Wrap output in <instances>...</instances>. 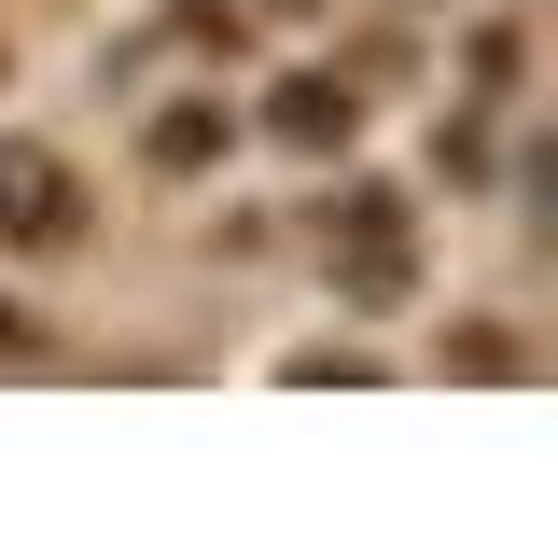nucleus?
Returning <instances> with one entry per match:
<instances>
[{
    "mask_svg": "<svg viewBox=\"0 0 558 544\" xmlns=\"http://www.w3.org/2000/svg\"><path fill=\"white\" fill-rule=\"evenodd\" d=\"M140 154H154L168 182H182V168H209V154H223V98H182V112H154V126H140Z\"/></svg>",
    "mask_w": 558,
    "mask_h": 544,
    "instance_id": "20e7f679",
    "label": "nucleus"
},
{
    "mask_svg": "<svg viewBox=\"0 0 558 544\" xmlns=\"http://www.w3.org/2000/svg\"><path fill=\"white\" fill-rule=\"evenodd\" d=\"M336 293L349 307H405L418 293V223H405L391 182H349L336 196Z\"/></svg>",
    "mask_w": 558,
    "mask_h": 544,
    "instance_id": "f257e3e1",
    "label": "nucleus"
},
{
    "mask_svg": "<svg viewBox=\"0 0 558 544\" xmlns=\"http://www.w3.org/2000/svg\"><path fill=\"white\" fill-rule=\"evenodd\" d=\"M279 140H293V154H336L349 126H363V98H349L336 70H293V84H279V112H266Z\"/></svg>",
    "mask_w": 558,
    "mask_h": 544,
    "instance_id": "7ed1b4c3",
    "label": "nucleus"
},
{
    "mask_svg": "<svg viewBox=\"0 0 558 544\" xmlns=\"http://www.w3.org/2000/svg\"><path fill=\"white\" fill-rule=\"evenodd\" d=\"M0 238H14V252H57V238H84V182H70L43 140H0Z\"/></svg>",
    "mask_w": 558,
    "mask_h": 544,
    "instance_id": "f03ea898",
    "label": "nucleus"
},
{
    "mask_svg": "<svg viewBox=\"0 0 558 544\" xmlns=\"http://www.w3.org/2000/svg\"><path fill=\"white\" fill-rule=\"evenodd\" d=\"M28 349H43V322H28V307H0V363H28Z\"/></svg>",
    "mask_w": 558,
    "mask_h": 544,
    "instance_id": "39448f33",
    "label": "nucleus"
}]
</instances>
